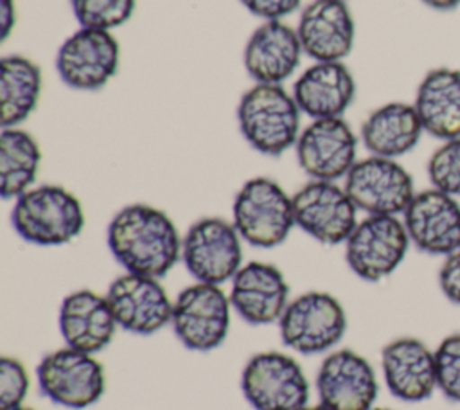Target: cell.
Listing matches in <instances>:
<instances>
[{
  "mask_svg": "<svg viewBox=\"0 0 460 410\" xmlns=\"http://www.w3.org/2000/svg\"><path fill=\"white\" fill-rule=\"evenodd\" d=\"M106 243L131 273L164 277L181 259V237L171 216L147 203H129L108 223Z\"/></svg>",
  "mask_w": 460,
  "mask_h": 410,
  "instance_id": "obj_1",
  "label": "cell"
},
{
  "mask_svg": "<svg viewBox=\"0 0 460 410\" xmlns=\"http://www.w3.org/2000/svg\"><path fill=\"white\" fill-rule=\"evenodd\" d=\"M302 111L282 85L255 83L237 104V126L255 151L280 156L293 147L300 135Z\"/></svg>",
  "mask_w": 460,
  "mask_h": 410,
  "instance_id": "obj_2",
  "label": "cell"
},
{
  "mask_svg": "<svg viewBox=\"0 0 460 410\" xmlns=\"http://www.w3.org/2000/svg\"><path fill=\"white\" fill-rule=\"evenodd\" d=\"M14 232L38 246H58L75 239L86 223L79 198L56 183L31 187L14 200L11 210Z\"/></svg>",
  "mask_w": 460,
  "mask_h": 410,
  "instance_id": "obj_3",
  "label": "cell"
},
{
  "mask_svg": "<svg viewBox=\"0 0 460 410\" xmlns=\"http://www.w3.org/2000/svg\"><path fill=\"white\" fill-rule=\"evenodd\" d=\"M232 223L248 245L279 246L295 227L293 198L273 178H250L234 198Z\"/></svg>",
  "mask_w": 460,
  "mask_h": 410,
  "instance_id": "obj_4",
  "label": "cell"
},
{
  "mask_svg": "<svg viewBox=\"0 0 460 410\" xmlns=\"http://www.w3.org/2000/svg\"><path fill=\"white\" fill-rule=\"evenodd\" d=\"M279 324L282 343L311 356L331 351L347 333L343 304L327 291H305L289 300Z\"/></svg>",
  "mask_w": 460,
  "mask_h": 410,
  "instance_id": "obj_5",
  "label": "cell"
},
{
  "mask_svg": "<svg viewBox=\"0 0 460 410\" xmlns=\"http://www.w3.org/2000/svg\"><path fill=\"white\" fill-rule=\"evenodd\" d=\"M241 390L253 410H304L309 405L304 369L280 351L250 356L241 372Z\"/></svg>",
  "mask_w": 460,
  "mask_h": 410,
  "instance_id": "obj_6",
  "label": "cell"
},
{
  "mask_svg": "<svg viewBox=\"0 0 460 410\" xmlns=\"http://www.w3.org/2000/svg\"><path fill=\"white\" fill-rule=\"evenodd\" d=\"M410 246L401 216L367 214L345 241V261L356 277L379 282L401 266Z\"/></svg>",
  "mask_w": 460,
  "mask_h": 410,
  "instance_id": "obj_7",
  "label": "cell"
},
{
  "mask_svg": "<svg viewBox=\"0 0 460 410\" xmlns=\"http://www.w3.org/2000/svg\"><path fill=\"white\" fill-rule=\"evenodd\" d=\"M41 394L52 403L81 410L97 403L106 388V374L95 354L61 347L47 352L36 367Z\"/></svg>",
  "mask_w": 460,
  "mask_h": 410,
  "instance_id": "obj_8",
  "label": "cell"
},
{
  "mask_svg": "<svg viewBox=\"0 0 460 410\" xmlns=\"http://www.w3.org/2000/svg\"><path fill=\"white\" fill-rule=\"evenodd\" d=\"M230 320V297L217 284L196 281L172 300V331L190 351L208 352L219 347L228 336Z\"/></svg>",
  "mask_w": 460,
  "mask_h": 410,
  "instance_id": "obj_9",
  "label": "cell"
},
{
  "mask_svg": "<svg viewBox=\"0 0 460 410\" xmlns=\"http://www.w3.org/2000/svg\"><path fill=\"white\" fill-rule=\"evenodd\" d=\"M181 261L198 282L221 286L243 266V237L225 218H199L181 237Z\"/></svg>",
  "mask_w": 460,
  "mask_h": 410,
  "instance_id": "obj_10",
  "label": "cell"
},
{
  "mask_svg": "<svg viewBox=\"0 0 460 410\" xmlns=\"http://www.w3.org/2000/svg\"><path fill=\"white\" fill-rule=\"evenodd\" d=\"M343 187L358 210L377 216H402L417 192L413 176L397 158L376 155L358 160Z\"/></svg>",
  "mask_w": 460,
  "mask_h": 410,
  "instance_id": "obj_11",
  "label": "cell"
},
{
  "mask_svg": "<svg viewBox=\"0 0 460 410\" xmlns=\"http://www.w3.org/2000/svg\"><path fill=\"white\" fill-rule=\"evenodd\" d=\"M295 225L322 245H341L358 225V207L343 185L309 180L293 196Z\"/></svg>",
  "mask_w": 460,
  "mask_h": 410,
  "instance_id": "obj_12",
  "label": "cell"
},
{
  "mask_svg": "<svg viewBox=\"0 0 460 410\" xmlns=\"http://www.w3.org/2000/svg\"><path fill=\"white\" fill-rule=\"evenodd\" d=\"M120 45L111 31L81 27L58 49L56 70L72 90L102 88L119 70Z\"/></svg>",
  "mask_w": 460,
  "mask_h": 410,
  "instance_id": "obj_13",
  "label": "cell"
},
{
  "mask_svg": "<svg viewBox=\"0 0 460 410\" xmlns=\"http://www.w3.org/2000/svg\"><path fill=\"white\" fill-rule=\"evenodd\" d=\"M295 151L311 180L336 182L358 162V135L343 117L313 119L302 128Z\"/></svg>",
  "mask_w": 460,
  "mask_h": 410,
  "instance_id": "obj_14",
  "label": "cell"
},
{
  "mask_svg": "<svg viewBox=\"0 0 460 410\" xmlns=\"http://www.w3.org/2000/svg\"><path fill=\"white\" fill-rule=\"evenodd\" d=\"M401 218L419 252L446 257L460 248V198L429 185L415 192Z\"/></svg>",
  "mask_w": 460,
  "mask_h": 410,
  "instance_id": "obj_15",
  "label": "cell"
},
{
  "mask_svg": "<svg viewBox=\"0 0 460 410\" xmlns=\"http://www.w3.org/2000/svg\"><path fill=\"white\" fill-rule=\"evenodd\" d=\"M117 325L128 333L149 336L171 324L172 300L156 277L126 272L106 291Z\"/></svg>",
  "mask_w": 460,
  "mask_h": 410,
  "instance_id": "obj_16",
  "label": "cell"
},
{
  "mask_svg": "<svg viewBox=\"0 0 460 410\" xmlns=\"http://www.w3.org/2000/svg\"><path fill=\"white\" fill-rule=\"evenodd\" d=\"M320 403L329 410H372L379 381L372 363L352 349L331 351L316 372Z\"/></svg>",
  "mask_w": 460,
  "mask_h": 410,
  "instance_id": "obj_17",
  "label": "cell"
},
{
  "mask_svg": "<svg viewBox=\"0 0 460 410\" xmlns=\"http://www.w3.org/2000/svg\"><path fill=\"white\" fill-rule=\"evenodd\" d=\"M381 374L388 392L404 403H420L437 392L435 349L417 336H399L381 349Z\"/></svg>",
  "mask_w": 460,
  "mask_h": 410,
  "instance_id": "obj_18",
  "label": "cell"
},
{
  "mask_svg": "<svg viewBox=\"0 0 460 410\" xmlns=\"http://www.w3.org/2000/svg\"><path fill=\"white\" fill-rule=\"evenodd\" d=\"M232 309L250 325L279 322L289 304V284L271 263L250 261L232 277Z\"/></svg>",
  "mask_w": 460,
  "mask_h": 410,
  "instance_id": "obj_19",
  "label": "cell"
},
{
  "mask_svg": "<svg viewBox=\"0 0 460 410\" xmlns=\"http://www.w3.org/2000/svg\"><path fill=\"white\" fill-rule=\"evenodd\" d=\"M296 34L305 56L314 61H343L356 38L345 0H313L300 14Z\"/></svg>",
  "mask_w": 460,
  "mask_h": 410,
  "instance_id": "obj_20",
  "label": "cell"
},
{
  "mask_svg": "<svg viewBox=\"0 0 460 410\" xmlns=\"http://www.w3.org/2000/svg\"><path fill=\"white\" fill-rule=\"evenodd\" d=\"M302 54L296 29L282 20H270L250 34L243 65L255 83L282 85L298 68Z\"/></svg>",
  "mask_w": 460,
  "mask_h": 410,
  "instance_id": "obj_21",
  "label": "cell"
},
{
  "mask_svg": "<svg viewBox=\"0 0 460 410\" xmlns=\"http://www.w3.org/2000/svg\"><path fill=\"white\" fill-rule=\"evenodd\" d=\"M58 327L65 345L97 354L111 343L119 325L106 295L92 290H77L63 299L58 313Z\"/></svg>",
  "mask_w": 460,
  "mask_h": 410,
  "instance_id": "obj_22",
  "label": "cell"
},
{
  "mask_svg": "<svg viewBox=\"0 0 460 410\" xmlns=\"http://www.w3.org/2000/svg\"><path fill=\"white\" fill-rule=\"evenodd\" d=\"M291 94L311 119L341 117L356 97V79L343 61H314L296 77Z\"/></svg>",
  "mask_w": 460,
  "mask_h": 410,
  "instance_id": "obj_23",
  "label": "cell"
},
{
  "mask_svg": "<svg viewBox=\"0 0 460 410\" xmlns=\"http://www.w3.org/2000/svg\"><path fill=\"white\" fill-rule=\"evenodd\" d=\"M413 106L424 133L447 140L460 137V68L435 67L417 85Z\"/></svg>",
  "mask_w": 460,
  "mask_h": 410,
  "instance_id": "obj_24",
  "label": "cell"
},
{
  "mask_svg": "<svg viewBox=\"0 0 460 410\" xmlns=\"http://www.w3.org/2000/svg\"><path fill=\"white\" fill-rule=\"evenodd\" d=\"M424 133L413 102L390 101L372 110L359 128L365 149L376 156L399 158L410 153Z\"/></svg>",
  "mask_w": 460,
  "mask_h": 410,
  "instance_id": "obj_25",
  "label": "cell"
},
{
  "mask_svg": "<svg viewBox=\"0 0 460 410\" xmlns=\"http://www.w3.org/2000/svg\"><path fill=\"white\" fill-rule=\"evenodd\" d=\"M43 88L40 67L22 56L9 54L0 61V126L16 128L38 106Z\"/></svg>",
  "mask_w": 460,
  "mask_h": 410,
  "instance_id": "obj_26",
  "label": "cell"
},
{
  "mask_svg": "<svg viewBox=\"0 0 460 410\" xmlns=\"http://www.w3.org/2000/svg\"><path fill=\"white\" fill-rule=\"evenodd\" d=\"M41 149L38 140L22 128L0 131V196L16 200L29 191L38 176Z\"/></svg>",
  "mask_w": 460,
  "mask_h": 410,
  "instance_id": "obj_27",
  "label": "cell"
},
{
  "mask_svg": "<svg viewBox=\"0 0 460 410\" xmlns=\"http://www.w3.org/2000/svg\"><path fill=\"white\" fill-rule=\"evenodd\" d=\"M70 5L81 27L102 31L120 27L135 11V0H70Z\"/></svg>",
  "mask_w": 460,
  "mask_h": 410,
  "instance_id": "obj_28",
  "label": "cell"
},
{
  "mask_svg": "<svg viewBox=\"0 0 460 410\" xmlns=\"http://www.w3.org/2000/svg\"><path fill=\"white\" fill-rule=\"evenodd\" d=\"M429 185L460 198V137L440 140L428 158Z\"/></svg>",
  "mask_w": 460,
  "mask_h": 410,
  "instance_id": "obj_29",
  "label": "cell"
},
{
  "mask_svg": "<svg viewBox=\"0 0 460 410\" xmlns=\"http://www.w3.org/2000/svg\"><path fill=\"white\" fill-rule=\"evenodd\" d=\"M437 390L460 405V331L444 336L435 347Z\"/></svg>",
  "mask_w": 460,
  "mask_h": 410,
  "instance_id": "obj_30",
  "label": "cell"
},
{
  "mask_svg": "<svg viewBox=\"0 0 460 410\" xmlns=\"http://www.w3.org/2000/svg\"><path fill=\"white\" fill-rule=\"evenodd\" d=\"M29 392V374L25 365L13 356L0 360V410H13L23 405Z\"/></svg>",
  "mask_w": 460,
  "mask_h": 410,
  "instance_id": "obj_31",
  "label": "cell"
},
{
  "mask_svg": "<svg viewBox=\"0 0 460 410\" xmlns=\"http://www.w3.org/2000/svg\"><path fill=\"white\" fill-rule=\"evenodd\" d=\"M438 288L442 295L451 302L460 306V248L453 254L442 257V264L438 268Z\"/></svg>",
  "mask_w": 460,
  "mask_h": 410,
  "instance_id": "obj_32",
  "label": "cell"
},
{
  "mask_svg": "<svg viewBox=\"0 0 460 410\" xmlns=\"http://www.w3.org/2000/svg\"><path fill=\"white\" fill-rule=\"evenodd\" d=\"M239 2L253 16H259L264 22H270V20H282L284 16L295 13L302 0H239Z\"/></svg>",
  "mask_w": 460,
  "mask_h": 410,
  "instance_id": "obj_33",
  "label": "cell"
},
{
  "mask_svg": "<svg viewBox=\"0 0 460 410\" xmlns=\"http://www.w3.org/2000/svg\"><path fill=\"white\" fill-rule=\"evenodd\" d=\"M16 23L14 0H0V41H5Z\"/></svg>",
  "mask_w": 460,
  "mask_h": 410,
  "instance_id": "obj_34",
  "label": "cell"
},
{
  "mask_svg": "<svg viewBox=\"0 0 460 410\" xmlns=\"http://www.w3.org/2000/svg\"><path fill=\"white\" fill-rule=\"evenodd\" d=\"M420 2L435 11H453L460 5V0H420Z\"/></svg>",
  "mask_w": 460,
  "mask_h": 410,
  "instance_id": "obj_35",
  "label": "cell"
},
{
  "mask_svg": "<svg viewBox=\"0 0 460 410\" xmlns=\"http://www.w3.org/2000/svg\"><path fill=\"white\" fill-rule=\"evenodd\" d=\"M304 410H329V408L323 406L322 403H318V405H307Z\"/></svg>",
  "mask_w": 460,
  "mask_h": 410,
  "instance_id": "obj_36",
  "label": "cell"
},
{
  "mask_svg": "<svg viewBox=\"0 0 460 410\" xmlns=\"http://www.w3.org/2000/svg\"><path fill=\"white\" fill-rule=\"evenodd\" d=\"M13 410H34V408H31V406H18V408H13Z\"/></svg>",
  "mask_w": 460,
  "mask_h": 410,
  "instance_id": "obj_37",
  "label": "cell"
},
{
  "mask_svg": "<svg viewBox=\"0 0 460 410\" xmlns=\"http://www.w3.org/2000/svg\"><path fill=\"white\" fill-rule=\"evenodd\" d=\"M372 410H392V408H385V406H374Z\"/></svg>",
  "mask_w": 460,
  "mask_h": 410,
  "instance_id": "obj_38",
  "label": "cell"
}]
</instances>
